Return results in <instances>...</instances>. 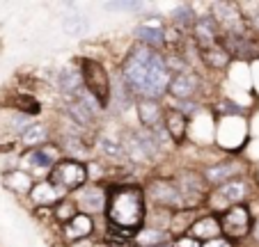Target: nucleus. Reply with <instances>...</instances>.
I'll return each instance as SVG.
<instances>
[{"label":"nucleus","instance_id":"obj_14","mask_svg":"<svg viewBox=\"0 0 259 247\" xmlns=\"http://www.w3.org/2000/svg\"><path fill=\"white\" fill-rule=\"evenodd\" d=\"M94 231H97V222L85 213H76L67 224H62V238L69 245L83 238H94Z\"/></svg>","mask_w":259,"mask_h":247},{"label":"nucleus","instance_id":"obj_26","mask_svg":"<svg viewBox=\"0 0 259 247\" xmlns=\"http://www.w3.org/2000/svg\"><path fill=\"white\" fill-rule=\"evenodd\" d=\"M62 30L69 34V37H85L90 32V21L85 14H78V12H71L62 19Z\"/></svg>","mask_w":259,"mask_h":247},{"label":"nucleus","instance_id":"obj_3","mask_svg":"<svg viewBox=\"0 0 259 247\" xmlns=\"http://www.w3.org/2000/svg\"><path fill=\"white\" fill-rule=\"evenodd\" d=\"M46 181L55 185L58 190H62L64 194L78 192L83 185L90 183L88 179V165L80 160H71V158H62L53 165V170L49 172Z\"/></svg>","mask_w":259,"mask_h":247},{"label":"nucleus","instance_id":"obj_27","mask_svg":"<svg viewBox=\"0 0 259 247\" xmlns=\"http://www.w3.org/2000/svg\"><path fill=\"white\" fill-rule=\"evenodd\" d=\"M97 146H99V151H101L108 160H113V165L128 163V158H126V154H124V149L119 146V142H115V140H110V137L101 135V137H99V144Z\"/></svg>","mask_w":259,"mask_h":247},{"label":"nucleus","instance_id":"obj_34","mask_svg":"<svg viewBox=\"0 0 259 247\" xmlns=\"http://www.w3.org/2000/svg\"><path fill=\"white\" fill-rule=\"evenodd\" d=\"M202 242H197L195 238H191V236H181V238H175L172 240V247H200Z\"/></svg>","mask_w":259,"mask_h":247},{"label":"nucleus","instance_id":"obj_5","mask_svg":"<svg viewBox=\"0 0 259 247\" xmlns=\"http://www.w3.org/2000/svg\"><path fill=\"white\" fill-rule=\"evenodd\" d=\"M220 222V233L223 238H227L230 242H239L245 240L252 231V213L245 204H239V206H232V209L223 211V213H215Z\"/></svg>","mask_w":259,"mask_h":247},{"label":"nucleus","instance_id":"obj_4","mask_svg":"<svg viewBox=\"0 0 259 247\" xmlns=\"http://www.w3.org/2000/svg\"><path fill=\"white\" fill-rule=\"evenodd\" d=\"M80 64V78H83V87L101 103V108L106 110L110 106V76H108L106 67L99 60L83 58L78 60Z\"/></svg>","mask_w":259,"mask_h":247},{"label":"nucleus","instance_id":"obj_35","mask_svg":"<svg viewBox=\"0 0 259 247\" xmlns=\"http://www.w3.org/2000/svg\"><path fill=\"white\" fill-rule=\"evenodd\" d=\"M200 247H234V242H230L227 238H213V240H206V242H202Z\"/></svg>","mask_w":259,"mask_h":247},{"label":"nucleus","instance_id":"obj_9","mask_svg":"<svg viewBox=\"0 0 259 247\" xmlns=\"http://www.w3.org/2000/svg\"><path fill=\"white\" fill-rule=\"evenodd\" d=\"M202 87V78L200 73L191 71H184V73H177V76L170 78V85H167V94L177 101H195V94L200 92Z\"/></svg>","mask_w":259,"mask_h":247},{"label":"nucleus","instance_id":"obj_23","mask_svg":"<svg viewBox=\"0 0 259 247\" xmlns=\"http://www.w3.org/2000/svg\"><path fill=\"white\" fill-rule=\"evenodd\" d=\"M46 142H51V131L46 124H30L23 133H21V146L23 149H39Z\"/></svg>","mask_w":259,"mask_h":247},{"label":"nucleus","instance_id":"obj_22","mask_svg":"<svg viewBox=\"0 0 259 247\" xmlns=\"http://www.w3.org/2000/svg\"><path fill=\"white\" fill-rule=\"evenodd\" d=\"M200 211H193V209H179V211H172V218H170V227H167V233L175 238L186 236L188 229L193 227V222L197 220Z\"/></svg>","mask_w":259,"mask_h":247},{"label":"nucleus","instance_id":"obj_2","mask_svg":"<svg viewBox=\"0 0 259 247\" xmlns=\"http://www.w3.org/2000/svg\"><path fill=\"white\" fill-rule=\"evenodd\" d=\"M106 224L126 231H140L145 227L147 202L145 190L138 183H113L106 188Z\"/></svg>","mask_w":259,"mask_h":247},{"label":"nucleus","instance_id":"obj_30","mask_svg":"<svg viewBox=\"0 0 259 247\" xmlns=\"http://www.w3.org/2000/svg\"><path fill=\"white\" fill-rule=\"evenodd\" d=\"M76 213H78V209H76V202L71 199V194H69L67 199H62L58 206H53V220L60 224V227L67 224Z\"/></svg>","mask_w":259,"mask_h":247},{"label":"nucleus","instance_id":"obj_24","mask_svg":"<svg viewBox=\"0 0 259 247\" xmlns=\"http://www.w3.org/2000/svg\"><path fill=\"white\" fill-rule=\"evenodd\" d=\"M197 53H200L202 64H204L206 69H211V71H223V69H227L232 62V58L227 55V51L220 44L211 46V48H204V51H197Z\"/></svg>","mask_w":259,"mask_h":247},{"label":"nucleus","instance_id":"obj_32","mask_svg":"<svg viewBox=\"0 0 259 247\" xmlns=\"http://www.w3.org/2000/svg\"><path fill=\"white\" fill-rule=\"evenodd\" d=\"M142 7H145L142 3H106L108 12H140Z\"/></svg>","mask_w":259,"mask_h":247},{"label":"nucleus","instance_id":"obj_31","mask_svg":"<svg viewBox=\"0 0 259 247\" xmlns=\"http://www.w3.org/2000/svg\"><path fill=\"white\" fill-rule=\"evenodd\" d=\"M133 133H136L138 142H140L142 151H145V156L149 160H154L158 154H161V149H158V144H156V140H154L152 131H147V128H138V131H133Z\"/></svg>","mask_w":259,"mask_h":247},{"label":"nucleus","instance_id":"obj_21","mask_svg":"<svg viewBox=\"0 0 259 247\" xmlns=\"http://www.w3.org/2000/svg\"><path fill=\"white\" fill-rule=\"evenodd\" d=\"M55 87L64 94V96H73L83 87V78H80V69L76 67H62L55 73Z\"/></svg>","mask_w":259,"mask_h":247},{"label":"nucleus","instance_id":"obj_7","mask_svg":"<svg viewBox=\"0 0 259 247\" xmlns=\"http://www.w3.org/2000/svg\"><path fill=\"white\" fill-rule=\"evenodd\" d=\"M71 199L76 202L78 213H85V215H90V218L103 215V211H106V188H103L101 183L83 185L76 194H71Z\"/></svg>","mask_w":259,"mask_h":247},{"label":"nucleus","instance_id":"obj_16","mask_svg":"<svg viewBox=\"0 0 259 247\" xmlns=\"http://www.w3.org/2000/svg\"><path fill=\"white\" fill-rule=\"evenodd\" d=\"M186 236L195 238L197 242H206V240H213V238H220V222H218V215L215 213H204V215H197V220L193 222V227L188 229Z\"/></svg>","mask_w":259,"mask_h":247},{"label":"nucleus","instance_id":"obj_1","mask_svg":"<svg viewBox=\"0 0 259 247\" xmlns=\"http://www.w3.org/2000/svg\"><path fill=\"white\" fill-rule=\"evenodd\" d=\"M119 78L124 80V85L136 98L158 101V98H163L167 94L172 73L167 71L165 60H163V55L158 51L136 44L124 58Z\"/></svg>","mask_w":259,"mask_h":247},{"label":"nucleus","instance_id":"obj_15","mask_svg":"<svg viewBox=\"0 0 259 247\" xmlns=\"http://www.w3.org/2000/svg\"><path fill=\"white\" fill-rule=\"evenodd\" d=\"M163 126H165V131H167V135H170L172 144L181 146L184 142H186V137H188L191 119H186L181 112L172 110V108H165V112H163Z\"/></svg>","mask_w":259,"mask_h":247},{"label":"nucleus","instance_id":"obj_8","mask_svg":"<svg viewBox=\"0 0 259 247\" xmlns=\"http://www.w3.org/2000/svg\"><path fill=\"white\" fill-rule=\"evenodd\" d=\"M241 172H243L241 163H236V160H220V163L206 165L200 174L209 188H218V185L227 183L232 179H241Z\"/></svg>","mask_w":259,"mask_h":247},{"label":"nucleus","instance_id":"obj_37","mask_svg":"<svg viewBox=\"0 0 259 247\" xmlns=\"http://www.w3.org/2000/svg\"><path fill=\"white\" fill-rule=\"evenodd\" d=\"M69 247H97V240H94V238H83V240L71 242Z\"/></svg>","mask_w":259,"mask_h":247},{"label":"nucleus","instance_id":"obj_29","mask_svg":"<svg viewBox=\"0 0 259 247\" xmlns=\"http://www.w3.org/2000/svg\"><path fill=\"white\" fill-rule=\"evenodd\" d=\"M14 108H16V112H21V115H25V117L41 115V103L34 96H30V94H19V96L14 98Z\"/></svg>","mask_w":259,"mask_h":247},{"label":"nucleus","instance_id":"obj_20","mask_svg":"<svg viewBox=\"0 0 259 247\" xmlns=\"http://www.w3.org/2000/svg\"><path fill=\"white\" fill-rule=\"evenodd\" d=\"M133 34H136L138 44L149 46V48H154V51L165 46V30L156 23H140L136 30H133Z\"/></svg>","mask_w":259,"mask_h":247},{"label":"nucleus","instance_id":"obj_6","mask_svg":"<svg viewBox=\"0 0 259 247\" xmlns=\"http://www.w3.org/2000/svg\"><path fill=\"white\" fill-rule=\"evenodd\" d=\"M142 190H145V202H149L152 206L167 209V211L184 209L179 188L175 185L172 179H152L147 183V188H142Z\"/></svg>","mask_w":259,"mask_h":247},{"label":"nucleus","instance_id":"obj_18","mask_svg":"<svg viewBox=\"0 0 259 247\" xmlns=\"http://www.w3.org/2000/svg\"><path fill=\"white\" fill-rule=\"evenodd\" d=\"M136 110H138V119H140V126L152 131L154 126L163 124V112L165 108L158 106V101H147V98H138L136 101Z\"/></svg>","mask_w":259,"mask_h":247},{"label":"nucleus","instance_id":"obj_28","mask_svg":"<svg viewBox=\"0 0 259 247\" xmlns=\"http://www.w3.org/2000/svg\"><path fill=\"white\" fill-rule=\"evenodd\" d=\"M195 19H197V14L193 12V5H188V3L177 5V10L172 12V25L179 28V30H184V32L195 25Z\"/></svg>","mask_w":259,"mask_h":247},{"label":"nucleus","instance_id":"obj_19","mask_svg":"<svg viewBox=\"0 0 259 247\" xmlns=\"http://www.w3.org/2000/svg\"><path fill=\"white\" fill-rule=\"evenodd\" d=\"M3 185H5L10 192L19 194V197H28L30 190L34 185V179L30 172H23V170H7L3 174Z\"/></svg>","mask_w":259,"mask_h":247},{"label":"nucleus","instance_id":"obj_36","mask_svg":"<svg viewBox=\"0 0 259 247\" xmlns=\"http://www.w3.org/2000/svg\"><path fill=\"white\" fill-rule=\"evenodd\" d=\"M34 218L41 222H55L53 220V209H34Z\"/></svg>","mask_w":259,"mask_h":247},{"label":"nucleus","instance_id":"obj_13","mask_svg":"<svg viewBox=\"0 0 259 247\" xmlns=\"http://www.w3.org/2000/svg\"><path fill=\"white\" fill-rule=\"evenodd\" d=\"M193 44L197 46V51H204V48H211V46L218 44L220 39V28L218 23L213 21V16H197L195 19V25H193Z\"/></svg>","mask_w":259,"mask_h":247},{"label":"nucleus","instance_id":"obj_39","mask_svg":"<svg viewBox=\"0 0 259 247\" xmlns=\"http://www.w3.org/2000/svg\"><path fill=\"white\" fill-rule=\"evenodd\" d=\"M252 25H254V28H257V30H259V12H257V14H254V16H252Z\"/></svg>","mask_w":259,"mask_h":247},{"label":"nucleus","instance_id":"obj_25","mask_svg":"<svg viewBox=\"0 0 259 247\" xmlns=\"http://www.w3.org/2000/svg\"><path fill=\"white\" fill-rule=\"evenodd\" d=\"M119 146L124 149V154H126L128 163H138V165L149 163V158L145 156V151H142L140 142H138V137H136V133H133V131H126V133H124L122 140H119Z\"/></svg>","mask_w":259,"mask_h":247},{"label":"nucleus","instance_id":"obj_11","mask_svg":"<svg viewBox=\"0 0 259 247\" xmlns=\"http://www.w3.org/2000/svg\"><path fill=\"white\" fill-rule=\"evenodd\" d=\"M23 158L28 160V167L34 172V174H39V172L49 174V172L53 170V165L58 163V160H62V151H60L58 144H53V142H46V144L39 146V149L25 151Z\"/></svg>","mask_w":259,"mask_h":247},{"label":"nucleus","instance_id":"obj_12","mask_svg":"<svg viewBox=\"0 0 259 247\" xmlns=\"http://www.w3.org/2000/svg\"><path fill=\"white\" fill-rule=\"evenodd\" d=\"M69 194H64L62 190H58L51 181L41 179V181H34L32 190H30L28 199L32 202L34 209H53V206H58L62 199H67Z\"/></svg>","mask_w":259,"mask_h":247},{"label":"nucleus","instance_id":"obj_38","mask_svg":"<svg viewBox=\"0 0 259 247\" xmlns=\"http://www.w3.org/2000/svg\"><path fill=\"white\" fill-rule=\"evenodd\" d=\"M250 236L259 242V220H254V222H252V231H250Z\"/></svg>","mask_w":259,"mask_h":247},{"label":"nucleus","instance_id":"obj_10","mask_svg":"<svg viewBox=\"0 0 259 247\" xmlns=\"http://www.w3.org/2000/svg\"><path fill=\"white\" fill-rule=\"evenodd\" d=\"M245 142V124L241 117H223L218 124V144L225 151H234Z\"/></svg>","mask_w":259,"mask_h":247},{"label":"nucleus","instance_id":"obj_17","mask_svg":"<svg viewBox=\"0 0 259 247\" xmlns=\"http://www.w3.org/2000/svg\"><path fill=\"white\" fill-rule=\"evenodd\" d=\"M55 144H58L60 151L71 160H80V163H83V160L90 156V144L85 142L83 135H76V133H60Z\"/></svg>","mask_w":259,"mask_h":247},{"label":"nucleus","instance_id":"obj_33","mask_svg":"<svg viewBox=\"0 0 259 247\" xmlns=\"http://www.w3.org/2000/svg\"><path fill=\"white\" fill-rule=\"evenodd\" d=\"M10 124H12V128H14V131L21 135V133H23L25 128L30 126V117H25V115H21V112H16V115H12Z\"/></svg>","mask_w":259,"mask_h":247}]
</instances>
